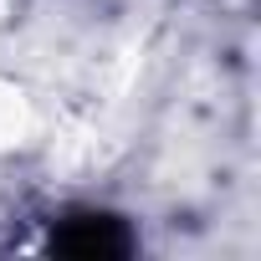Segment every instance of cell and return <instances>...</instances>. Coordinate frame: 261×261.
Instances as JSON below:
<instances>
[{
	"label": "cell",
	"instance_id": "1",
	"mask_svg": "<svg viewBox=\"0 0 261 261\" xmlns=\"http://www.w3.org/2000/svg\"><path fill=\"white\" fill-rule=\"evenodd\" d=\"M57 246H62V251H72V256H118L128 241H123V230H118L113 220H102V215L92 220V215H87V220H82V230H77V236H62Z\"/></svg>",
	"mask_w": 261,
	"mask_h": 261
}]
</instances>
